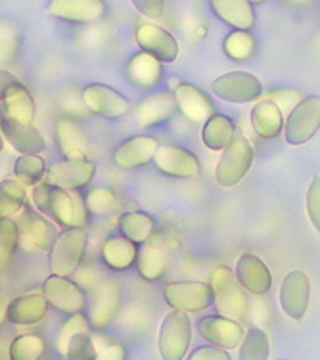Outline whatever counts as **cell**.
I'll return each instance as SVG.
<instances>
[{
	"label": "cell",
	"mask_w": 320,
	"mask_h": 360,
	"mask_svg": "<svg viewBox=\"0 0 320 360\" xmlns=\"http://www.w3.org/2000/svg\"><path fill=\"white\" fill-rule=\"evenodd\" d=\"M31 200L37 211L54 226H62L65 230L87 226L89 213L84 209L83 195L68 192L50 182H39L31 190Z\"/></svg>",
	"instance_id": "1"
},
{
	"label": "cell",
	"mask_w": 320,
	"mask_h": 360,
	"mask_svg": "<svg viewBox=\"0 0 320 360\" xmlns=\"http://www.w3.org/2000/svg\"><path fill=\"white\" fill-rule=\"evenodd\" d=\"M207 285L213 293V305L219 316L234 320V322L248 319L250 297L242 290V285L238 284L234 270H230L229 266H217L211 272Z\"/></svg>",
	"instance_id": "2"
},
{
	"label": "cell",
	"mask_w": 320,
	"mask_h": 360,
	"mask_svg": "<svg viewBox=\"0 0 320 360\" xmlns=\"http://www.w3.org/2000/svg\"><path fill=\"white\" fill-rule=\"evenodd\" d=\"M253 165V146L244 134V131L236 127L229 146L221 153V160L217 163L215 180L219 186L232 188L240 184L244 176L250 173Z\"/></svg>",
	"instance_id": "3"
},
{
	"label": "cell",
	"mask_w": 320,
	"mask_h": 360,
	"mask_svg": "<svg viewBox=\"0 0 320 360\" xmlns=\"http://www.w3.org/2000/svg\"><path fill=\"white\" fill-rule=\"evenodd\" d=\"M121 301H123V291L117 280L102 278L92 290H89V295H87V309L83 314L89 320L91 328H94L96 332L105 330L117 319Z\"/></svg>",
	"instance_id": "4"
},
{
	"label": "cell",
	"mask_w": 320,
	"mask_h": 360,
	"mask_svg": "<svg viewBox=\"0 0 320 360\" xmlns=\"http://www.w3.org/2000/svg\"><path fill=\"white\" fill-rule=\"evenodd\" d=\"M89 243L87 229H70L58 234L56 242L49 251V269L52 276L68 278L73 274L84 259Z\"/></svg>",
	"instance_id": "5"
},
{
	"label": "cell",
	"mask_w": 320,
	"mask_h": 360,
	"mask_svg": "<svg viewBox=\"0 0 320 360\" xmlns=\"http://www.w3.org/2000/svg\"><path fill=\"white\" fill-rule=\"evenodd\" d=\"M179 248L177 240L165 232L155 230L152 238L144 242L136 251V270L139 276L146 282H158L165 276V272L171 263V253Z\"/></svg>",
	"instance_id": "6"
},
{
	"label": "cell",
	"mask_w": 320,
	"mask_h": 360,
	"mask_svg": "<svg viewBox=\"0 0 320 360\" xmlns=\"http://www.w3.org/2000/svg\"><path fill=\"white\" fill-rule=\"evenodd\" d=\"M18 248L25 253H46L58 238V229L31 207H23L18 222Z\"/></svg>",
	"instance_id": "7"
},
{
	"label": "cell",
	"mask_w": 320,
	"mask_h": 360,
	"mask_svg": "<svg viewBox=\"0 0 320 360\" xmlns=\"http://www.w3.org/2000/svg\"><path fill=\"white\" fill-rule=\"evenodd\" d=\"M192 343V322L188 314L171 311L163 319L158 335V349L163 360H182Z\"/></svg>",
	"instance_id": "8"
},
{
	"label": "cell",
	"mask_w": 320,
	"mask_h": 360,
	"mask_svg": "<svg viewBox=\"0 0 320 360\" xmlns=\"http://www.w3.org/2000/svg\"><path fill=\"white\" fill-rule=\"evenodd\" d=\"M320 127V98L307 96L295 105L288 119H284L286 142L292 146L307 144L319 132Z\"/></svg>",
	"instance_id": "9"
},
{
	"label": "cell",
	"mask_w": 320,
	"mask_h": 360,
	"mask_svg": "<svg viewBox=\"0 0 320 360\" xmlns=\"http://www.w3.org/2000/svg\"><path fill=\"white\" fill-rule=\"evenodd\" d=\"M211 90L217 98L230 104H250L263 96V84L248 71H230L213 81Z\"/></svg>",
	"instance_id": "10"
},
{
	"label": "cell",
	"mask_w": 320,
	"mask_h": 360,
	"mask_svg": "<svg viewBox=\"0 0 320 360\" xmlns=\"http://www.w3.org/2000/svg\"><path fill=\"white\" fill-rule=\"evenodd\" d=\"M163 299L177 312H202L213 305V293L205 282H173L163 288Z\"/></svg>",
	"instance_id": "11"
},
{
	"label": "cell",
	"mask_w": 320,
	"mask_h": 360,
	"mask_svg": "<svg viewBox=\"0 0 320 360\" xmlns=\"http://www.w3.org/2000/svg\"><path fill=\"white\" fill-rule=\"evenodd\" d=\"M153 167L160 173L173 176V179H196L202 173V163L196 158L194 153L174 144L158 146V150L153 153Z\"/></svg>",
	"instance_id": "12"
},
{
	"label": "cell",
	"mask_w": 320,
	"mask_h": 360,
	"mask_svg": "<svg viewBox=\"0 0 320 360\" xmlns=\"http://www.w3.org/2000/svg\"><path fill=\"white\" fill-rule=\"evenodd\" d=\"M42 297L46 299L49 307L65 314H81L87 309V293L79 284L70 278H60L50 274L42 284Z\"/></svg>",
	"instance_id": "13"
},
{
	"label": "cell",
	"mask_w": 320,
	"mask_h": 360,
	"mask_svg": "<svg viewBox=\"0 0 320 360\" xmlns=\"http://www.w3.org/2000/svg\"><path fill=\"white\" fill-rule=\"evenodd\" d=\"M134 41L140 46V52L152 56L160 63H173L179 58V42L167 29L155 23H139L134 29Z\"/></svg>",
	"instance_id": "14"
},
{
	"label": "cell",
	"mask_w": 320,
	"mask_h": 360,
	"mask_svg": "<svg viewBox=\"0 0 320 360\" xmlns=\"http://www.w3.org/2000/svg\"><path fill=\"white\" fill-rule=\"evenodd\" d=\"M83 104L94 115L105 119H121L131 111V102L121 92L102 83L87 84L81 92Z\"/></svg>",
	"instance_id": "15"
},
{
	"label": "cell",
	"mask_w": 320,
	"mask_h": 360,
	"mask_svg": "<svg viewBox=\"0 0 320 360\" xmlns=\"http://www.w3.org/2000/svg\"><path fill=\"white\" fill-rule=\"evenodd\" d=\"M54 139L65 161H83L91 152L89 132L75 117L62 115L54 129Z\"/></svg>",
	"instance_id": "16"
},
{
	"label": "cell",
	"mask_w": 320,
	"mask_h": 360,
	"mask_svg": "<svg viewBox=\"0 0 320 360\" xmlns=\"http://www.w3.org/2000/svg\"><path fill=\"white\" fill-rule=\"evenodd\" d=\"M280 309L288 319L301 320L307 314L311 301V282L301 270H292L280 285Z\"/></svg>",
	"instance_id": "17"
},
{
	"label": "cell",
	"mask_w": 320,
	"mask_h": 360,
	"mask_svg": "<svg viewBox=\"0 0 320 360\" xmlns=\"http://www.w3.org/2000/svg\"><path fill=\"white\" fill-rule=\"evenodd\" d=\"M198 333L203 340L209 341L213 347L219 349H236L242 340H244V326L234 320L223 319L219 314H211V316H203L198 320Z\"/></svg>",
	"instance_id": "18"
},
{
	"label": "cell",
	"mask_w": 320,
	"mask_h": 360,
	"mask_svg": "<svg viewBox=\"0 0 320 360\" xmlns=\"http://www.w3.org/2000/svg\"><path fill=\"white\" fill-rule=\"evenodd\" d=\"M96 174V163L91 160L60 161L50 167V184L60 186L68 192H79L92 182Z\"/></svg>",
	"instance_id": "19"
},
{
	"label": "cell",
	"mask_w": 320,
	"mask_h": 360,
	"mask_svg": "<svg viewBox=\"0 0 320 360\" xmlns=\"http://www.w3.org/2000/svg\"><path fill=\"white\" fill-rule=\"evenodd\" d=\"M234 276L238 284L242 285V290L251 295H264L269 293L272 285L271 269L267 266L263 259H259L253 253H244L238 259Z\"/></svg>",
	"instance_id": "20"
},
{
	"label": "cell",
	"mask_w": 320,
	"mask_h": 360,
	"mask_svg": "<svg viewBox=\"0 0 320 360\" xmlns=\"http://www.w3.org/2000/svg\"><path fill=\"white\" fill-rule=\"evenodd\" d=\"M49 14L68 23H96L105 15L104 0H52Z\"/></svg>",
	"instance_id": "21"
},
{
	"label": "cell",
	"mask_w": 320,
	"mask_h": 360,
	"mask_svg": "<svg viewBox=\"0 0 320 360\" xmlns=\"http://www.w3.org/2000/svg\"><path fill=\"white\" fill-rule=\"evenodd\" d=\"M177 110H181L190 121L205 123L209 117L215 115V104L200 86L192 83H179L173 92Z\"/></svg>",
	"instance_id": "22"
},
{
	"label": "cell",
	"mask_w": 320,
	"mask_h": 360,
	"mask_svg": "<svg viewBox=\"0 0 320 360\" xmlns=\"http://www.w3.org/2000/svg\"><path fill=\"white\" fill-rule=\"evenodd\" d=\"M0 132H2V139L6 140L15 152H20V155H39L46 148L44 136L33 125H21L18 121L2 117Z\"/></svg>",
	"instance_id": "23"
},
{
	"label": "cell",
	"mask_w": 320,
	"mask_h": 360,
	"mask_svg": "<svg viewBox=\"0 0 320 360\" xmlns=\"http://www.w3.org/2000/svg\"><path fill=\"white\" fill-rule=\"evenodd\" d=\"M160 142L153 136H132L115 148L113 152V165L129 171V169H139L146 165L148 161H152L153 153L158 150Z\"/></svg>",
	"instance_id": "24"
},
{
	"label": "cell",
	"mask_w": 320,
	"mask_h": 360,
	"mask_svg": "<svg viewBox=\"0 0 320 360\" xmlns=\"http://www.w3.org/2000/svg\"><path fill=\"white\" fill-rule=\"evenodd\" d=\"M209 8L234 31H250L255 27L257 14L250 0H213L209 2Z\"/></svg>",
	"instance_id": "25"
},
{
	"label": "cell",
	"mask_w": 320,
	"mask_h": 360,
	"mask_svg": "<svg viewBox=\"0 0 320 360\" xmlns=\"http://www.w3.org/2000/svg\"><path fill=\"white\" fill-rule=\"evenodd\" d=\"M49 312V303L42 293H25L8 301L6 320L14 326H35L44 320Z\"/></svg>",
	"instance_id": "26"
},
{
	"label": "cell",
	"mask_w": 320,
	"mask_h": 360,
	"mask_svg": "<svg viewBox=\"0 0 320 360\" xmlns=\"http://www.w3.org/2000/svg\"><path fill=\"white\" fill-rule=\"evenodd\" d=\"M177 113L173 92H153L146 96L134 110L140 127H155L165 123Z\"/></svg>",
	"instance_id": "27"
},
{
	"label": "cell",
	"mask_w": 320,
	"mask_h": 360,
	"mask_svg": "<svg viewBox=\"0 0 320 360\" xmlns=\"http://www.w3.org/2000/svg\"><path fill=\"white\" fill-rule=\"evenodd\" d=\"M6 117L18 121L21 125H33L35 121V100L23 83L15 79L14 83L6 89V94L2 98Z\"/></svg>",
	"instance_id": "28"
},
{
	"label": "cell",
	"mask_w": 320,
	"mask_h": 360,
	"mask_svg": "<svg viewBox=\"0 0 320 360\" xmlns=\"http://www.w3.org/2000/svg\"><path fill=\"white\" fill-rule=\"evenodd\" d=\"M136 251L139 248L123 236H110L102 243L100 257L105 266L113 272H127L136 261Z\"/></svg>",
	"instance_id": "29"
},
{
	"label": "cell",
	"mask_w": 320,
	"mask_h": 360,
	"mask_svg": "<svg viewBox=\"0 0 320 360\" xmlns=\"http://www.w3.org/2000/svg\"><path fill=\"white\" fill-rule=\"evenodd\" d=\"M127 79L139 89H153L163 79V63L152 56L139 52L127 63Z\"/></svg>",
	"instance_id": "30"
},
{
	"label": "cell",
	"mask_w": 320,
	"mask_h": 360,
	"mask_svg": "<svg viewBox=\"0 0 320 360\" xmlns=\"http://www.w3.org/2000/svg\"><path fill=\"white\" fill-rule=\"evenodd\" d=\"M83 203L87 213L96 217V219H105V217L117 215V213H121V209H123V198H121V194H119L117 190L105 186L91 188L83 195Z\"/></svg>",
	"instance_id": "31"
},
{
	"label": "cell",
	"mask_w": 320,
	"mask_h": 360,
	"mask_svg": "<svg viewBox=\"0 0 320 360\" xmlns=\"http://www.w3.org/2000/svg\"><path fill=\"white\" fill-rule=\"evenodd\" d=\"M250 119L255 134L267 140L276 139L284 127V115L269 100H261L257 105H253Z\"/></svg>",
	"instance_id": "32"
},
{
	"label": "cell",
	"mask_w": 320,
	"mask_h": 360,
	"mask_svg": "<svg viewBox=\"0 0 320 360\" xmlns=\"http://www.w3.org/2000/svg\"><path fill=\"white\" fill-rule=\"evenodd\" d=\"M117 226L121 230V236L127 238L129 242L136 243L148 242L155 232V219L146 211H127L121 213L117 219Z\"/></svg>",
	"instance_id": "33"
},
{
	"label": "cell",
	"mask_w": 320,
	"mask_h": 360,
	"mask_svg": "<svg viewBox=\"0 0 320 360\" xmlns=\"http://www.w3.org/2000/svg\"><path fill=\"white\" fill-rule=\"evenodd\" d=\"M234 131H236V125H234V121L229 115L215 113L203 125L202 142L205 144V148L213 150V152H223L224 148L229 146Z\"/></svg>",
	"instance_id": "34"
},
{
	"label": "cell",
	"mask_w": 320,
	"mask_h": 360,
	"mask_svg": "<svg viewBox=\"0 0 320 360\" xmlns=\"http://www.w3.org/2000/svg\"><path fill=\"white\" fill-rule=\"evenodd\" d=\"M46 353V341L39 333H21L8 347L10 360H41Z\"/></svg>",
	"instance_id": "35"
},
{
	"label": "cell",
	"mask_w": 320,
	"mask_h": 360,
	"mask_svg": "<svg viewBox=\"0 0 320 360\" xmlns=\"http://www.w3.org/2000/svg\"><path fill=\"white\" fill-rule=\"evenodd\" d=\"M238 347H240L238 360H269V356H271L269 335L259 328H250L244 333V340Z\"/></svg>",
	"instance_id": "36"
},
{
	"label": "cell",
	"mask_w": 320,
	"mask_h": 360,
	"mask_svg": "<svg viewBox=\"0 0 320 360\" xmlns=\"http://www.w3.org/2000/svg\"><path fill=\"white\" fill-rule=\"evenodd\" d=\"M27 192L15 179H6L0 182V217L10 219L25 207Z\"/></svg>",
	"instance_id": "37"
},
{
	"label": "cell",
	"mask_w": 320,
	"mask_h": 360,
	"mask_svg": "<svg viewBox=\"0 0 320 360\" xmlns=\"http://www.w3.org/2000/svg\"><path fill=\"white\" fill-rule=\"evenodd\" d=\"M224 54L234 62H245L257 50V41L251 31H230L223 41Z\"/></svg>",
	"instance_id": "38"
},
{
	"label": "cell",
	"mask_w": 320,
	"mask_h": 360,
	"mask_svg": "<svg viewBox=\"0 0 320 360\" xmlns=\"http://www.w3.org/2000/svg\"><path fill=\"white\" fill-rule=\"evenodd\" d=\"M46 173V163L41 155H20L14 161V176L21 186H37Z\"/></svg>",
	"instance_id": "39"
},
{
	"label": "cell",
	"mask_w": 320,
	"mask_h": 360,
	"mask_svg": "<svg viewBox=\"0 0 320 360\" xmlns=\"http://www.w3.org/2000/svg\"><path fill=\"white\" fill-rule=\"evenodd\" d=\"M21 29L12 20H0V65L14 62L21 49Z\"/></svg>",
	"instance_id": "40"
},
{
	"label": "cell",
	"mask_w": 320,
	"mask_h": 360,
	"mask_svg": "<svg viewBox=\"0 0 320 360\" xmlns=\"http://www.w3.org/2000/svg\"><path fill=\"white\" fill-rule=\"evenodd\" d=\"M18 250V224L12 219L0 217V272L14 261Z\"/></svg>",
	"instance_id": "41"
},
{
	"label": "cell",
	"mask_w": 320,
	"mask_h": 360,
	"mask_svg": "<svg viewBox=\"0 0 320 360\" xmlns=\"http://www.w3.org/2000/svg\"><path fill=\"white\" fill-rule=\"evenodd\" d=\"M92 345H94V360H127L129 353L123 343L113 340L102 332H91Z\"/></svg>",
	"instance_id": "42"
},
{
	"label": "cell",
	"mask_w": 320,
	"mask_h": 360,
	"mask_svg": "<svg viewBox=\"0 0 320 360\" xmlns=\"http://www.w3.org/2000/svg\"><path fill=\"white\" fill-rule=\"evenodd\" d=\"M91 332H92V328L83 312H81V314H71L70 319L63 322V326L60 328V332H58L56 351L62 354V356H65L68 345H70V341L75 338L77 333H91Z\"/></svg>",
	"instance_id": "43"
},
{
	"label": "cell",
	"mask_w": 320,
	"mask_h": 360,
	"mask_svg": "<svg viewBox=\"0 0 320 360\" xmlns=\"http://www.w3.org/2000/svg\"><path fill=\"white\" fill-rule=\"evenodd\" d=\"M305 94L297 89H279L272 90V92H267L263 100H269L272 104L276 105L280 110V113L284 115L288 111H292L295 105L305 100Z\"/></svg>",
	"instance_id": "44"
},
{
	"label": "cell",
	"mask_w": 320,
	"mask_h": 360,
	"mask_svg": "<svg viewBox=\"0 0 320 360\" xmlns=\"http://www.w3.org/2000/svg\"><path fill=\"white\" fill-rule=\"evenodd\" d=\"M68 360H94V345H92L91 333H77L70 341L65 356Z\"/></svg>",
	"instance_id": "45"
},
{
	"label": "cell",
	"mask_w": 320,
	"mask_h": 360,
	"mask_svg": "<svg viewBox=\"0 0 320 360\" xmlns=\"http://www.w3.org/2000/svg\"><path fill=\"white\" fill-rule=\"evenodd\" d=\"M307 213H309V219L313 222V226L316 230H320V179H316L311 182L309 186V192H307Z\"/></svg>",
	"instance_id": "46"
},
{
	"label": "cell",
	"mask_w": 320,
	"mask_h": 360,
	"mask_svg": "<svg viewBox=\"0 0 320 360\" xmlns=\"http://www.w3.org/2000/svg\"><path fill=\"white\" fill-rule=\"evenodd\" d=\"M132 6L139 10L140 14L150 20H160L165 12V0H134Z\"/></svg>",
	"instance_id": "47"
},
{
	"label": "cell",
	"mask_w": 320,
	"mask_h": 360,
	"mask_svg": "<svg viewBox=\"0 0 320 360\" xmlns=\"http://www.w3.org/2000/svg\"><path fill=\"white\" fill-rule=\"evenodd\" d=\"M188 360H232V359H230L229 351H224V349H219V347H213V345H205V347H198L196 351H192Z\"/></svg>",
	"instance_id": "48"
},
{
	"label": "cell",
	"mask_w": 320,
	"mask_h": 360,
	"mask_svg": "<svg viewBox=\"0 0 320 360\" xmlns=\"http://www.w3.org/2000/svg\"><path fill=\"white\" fill-rule=\"evenodd\" d=\"M15 77L10 73V71L6 70H0V100L4 98V94H6V89L10 86V84L14 83Z\"/></svg>",
	"instance_id": "49"
},
{
	"label": "cell",
	"mask_w": 320,
	"mask_h": 360,
	"mask_svg": "<svg viewBox=\"0 0 320 360\" xmlns=\"http://www.w3.org/2000/svg\"><path fill=\"white\" fill-rule=\"evenodd\" d=\"M6 309H8V301L0 295V326L6 322Z\"/></svg>",
	"instance_id": "50"
},
{
	"label": "cell",
	"mask_w": 320,
	"mask_h": 360,
	"mask_svg": "<svg viewBox=\"0 0 320 360\" xmlns=\"http://www.w3.org/2000/svg\"><path fill=\"white\" fill-rule=\"evenodd\" d=\"M2 119V117H0ZM4 152V139H2V132H0V153Z\"/></svg>",
	"instance_id": "51"
}]
</instances>
